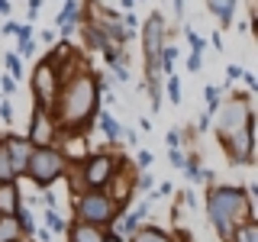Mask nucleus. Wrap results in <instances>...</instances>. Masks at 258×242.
<instances>
[{
  "mask_svg": "<svg viewBox=\"0 0 258 242\" xmlns=\"http://www.w3.org/2000/svg\"><path fill=\"white\" fill-rule=\"evenodd\" d=\"M94 110H97V81H94V75L81 71V75H75L64 84L61 94H55V103L48 110V116H55L52 119L55 126L75 133V129H81L94 116Z\"/></svg>",
  "mask_w": 258,
  "mask_h": 242,
  "instance_id": "1",
  "label": "nucleus"
},
{
  "mask_svg": "<svg viewBox=\"0 0 258 242\" xmlns=\"http://www.w3.org/2000/svg\"><path fill=\"white\" fill-rule=\"evenodd\" d=\"M207 216H210V223L216 226V232L229 242L236 226L252 220L248 191H242V188H210L207 191Z\"/></svg>",
  "mask_w": 258,
  "mask_h": 242,
  "instance_id": "2",
  "label": "nucleus"
},
{
  "mask_svg": "<svg viewBox=\"0 0 258 242\" xmlns=\"http://www.w3.org/2000/svg\"><path fill=\"white\" fill-rule=\"evenodd\" d=\"M119 210L113 200L107 197V191H87L75 200V216L78 223H91V226H107L119 216Z\"/></svg>",
  "mask_w": 258,
  "mask_h": 242,
  "instance_id": "3",
  "label": "nucleus"
},
{
  "mask_svg": "<svg viewBox=\"0 0 258 242\" xmlns=\"http://www.w3.org/2000/svg\"><path fill=\"white\" fill-rule=\"evenodd\" d=\"M64 168H68V158H64L55 145H48V149H32L26 174L39 184V188H48V184H55L64 174Z\"/></svg>",
  "mask_w": 258,
  "mask_h": 242,
  "instance_id": "4",
  "label": "nucleus"
},
{
  "mask_svg": "<svg viewBox=\"0 0 258 242\" xmlns=\"http://www.w3.org/2000/svg\"><path fill=\"white\" fill-rule=\"evenodd\" d=\"M252 123V103H248L245 94H232L229 103H223L220 113H216V136L226 139V136H232L236 129L248 126Z\"/></svg>",
  "mask_w": 258,
  "mask_h": 242,
  "instance_id": "5",
  "label": "nucleus"
},
{
  "mask_svg": "<svg viewBox=\"0 0 258 242\" xmlns=\"http://www.w3.org/2000/svg\"><path fill=\"white\" fill-rule=\"evenodd\" d=\"M32 94L39 100V110H52L55 103V94H58V68H55L48 58L39 62V68L32 71Z\"/></svg>",
  "mask_w": 258,
  "mask_h": 242,
  "instance_id": "6",
  "label": "nucleus"
},
{
  "mask_svg": "<svg viewBox=\"0 0 258 242\" xmlns=\"http://www.w3.org/2000/svg\"><path fill=\"white\" fill-rule=\"evenodd\" d=\"M142 42H145V71H149V78L155 81L158 58H161V48H165V23H161L158 13H152L149 23L142 26Z\"/></svg>",
  "mask_w": 258,
  "mask_h": 242,
  "instance_id": "7",
  "label": "nucleus"
},
{
  "mask_svg": "<svg viewBox=\"0 0 258 242\" xmlns=\"http://www.w3.org/2000/svg\"><path fill=\"white\" fill-rule=\"evenodd\" d=\"M119 171V158H113L110 152H100V155H91L84 165V188L91 191H103L110 184V177Z\"/></svg>",
  "mask_w": 258,
  "mask_h": 242,
  "instance_id": "8",
  "label": "nucleus"
},
{
  "mask_svg": "<svg viewBox=\"0 0 258 242\" xmlns=\"http://www.w3.org/2000/svg\"><path fill=\"white\" fill-rule=\"evenodd\" d=\"M252 126H255V123L236 129L232 136H226V139H223L229 165H248V161L255 158V133H252Z\"/></svg>",
  "mask_w": 258,
  "mask_h": 242,
  "instance_id": "9",
  "label": "nucleus"
},
{
  "mask_svg": "<svg viewBox=\"0 0 258 242\" xmlns=\"http://www.w3.org/2000/svg\"><path fill=\"white\" fill-rule=\"evenodd\" d=\"M55 139V123H52V116H48L45 110H39L36 107V116H32V126H29V133H26V142L32 145V149H48Z\"/></svg>",
  "mask_w": 258,
  "mask_h": 242,
  "instance_id": "10",
  "label": "nucleus"
},
{
  "mask_svg": "<svg viewBox=\"0 0 258 242\" xmlns=\"http://www.w3.org/2000/svg\"><path fill=\"white\" fill-rule=\"evenodd\" d=\"M4 145H7V155H10L13 174H26V165H29V155H32V145L26 142V136H7Z\"/></svg>",
  "mask_w": 258,
  "mask_h": 242,
  "instance_id": "11",
  "label": "nucleus"
},
{
  "mask_svg": "<svg viewBox=\"0 0 258 242\" xmlns=\"http://www.w3.org/2000/svg\"><path fill=\"white\" fill-rule=\"evenodd\" d=\"M64 232H68V242H103V236H107L100 226H91V223H75Z\"/></svg>",
  "mask_w": 258,
  "mask_h": 242,
  "instance_id": "12",
  "label": "nucleus"
},
{
  "mask_svg": "<svg viewBox=\"0 0 258 242\" xmlns=\"http://www.w3.org/2000/svg\"><path fill=\"white\" fill-rule=\"evenodd\" d=\"M129 242H174V239L168 236L165 229H158V226L145 223V226H136V229L129 232Z\"/></svg>",
  "mask_w": 258,
  "mask_h": 242,
  "instance_id": "13",
  "label": "nucleus"
},
{
  "mask_svg": "<svg viewBox=\"0 0 258 242\" xmlns=\"http://www.w3.org/2000/svg\"><path fill=\"white\" fill-rule=\"evenodd\" d=\"M145 213H149V200H142V204L139 207H136L133 210V213H126V216H119V220H116V236H129V232H133L136 229V226H139V220H142V216Z\"/></svg>",
  "mask_w": 258,
  "mask_h": 242,
  "instance_id": "14",
  "label": "nucleus"
},
{
  "mask_svg": "<svg viewBox=\"0 0 258 242\" xmlns=\"http://www.w3.org/2000/svg\"><path fill=\"white\" fill-rule=\"evenodd\" d=\"M20 210V191L16 184H0V216H13Z\"/></svg>",
  "mask_w": 258,
  "mask_h": 242,
  "instance_id": "15",
  "label": "nucleus"
},
{
  "mask_svg": "<svg viewBox=\"0 0 258 242\" xmlns=\"http://www.w3.org/2000/svg\"><path fill=\"white\" fill-rule=\"evenodd\" d=\"M207 10H213L216 16H220L223 26H229L232 13H236V0H207Z\"/></svg>",
  "mask_w": 258,
  "mask_h": 242,
  "instance_id": "16",
  "label": "nucleus"
},
{
  "mask_svg": "<svg viewBox=\"0 0 258 242\" xmlns=\"http://www.w3.org/2000/svg\"><path fill=\"white\" fill-rule=\"evenodd\" d=\"M229 242H258V223L255 220H245L242 226H236L232 236H229Z\"/></svg>",
  "mask_w": 258,
  "mask_h": 242,
  "instance_id": "17",
  "label": "nucleus"
},
{
  "mask_svg": "<svg viewBox=\"0 0 258 242\" xmlns=\"http://www.w3.org/2000/svg\"><path fill=\"white\" fill-rule=\"evenodd\" d=\"M97 123H100V129L107 133V139H110V142H116L119 136H123V129H119V123L113 119V113H107V110H103L100 116H97Z\"/></svg>",
  "mask_w": 258,
  "mask_h": 242,
  "instance_id": "18",
  "label": "nucleus"
},
{
  "mask_svg": "<svg viewBox=\"0 0 258 242\" xmlns=\"http://www.w3.org/2000/svg\"><path fill=\"white\" fill-rule=\"evenodd\" d=\"M13 220H16V229H20V236H23V232H26V236H32V232H36V220H32V213H29V210H16V213H13Z\"/></svg>",
  "mask_w": 258,
  "mask_h": 242,
  "instance_id": "19",
  "label": "nucleus"
},
{
  "mask_svg": "<svg viewBox=\"0 0 258 242\" xmlns=\"http://www.w3.org/2000/svg\"><path fill=\"white\" fill-rule=\"evenodd\" d=\"M20 239V229H16L13 216H0V242H16Z\"/></svg>",
  "mask_w": 258,
  "mask_h": 242,
  "instance_id": "20",
  "label": "nucleus"
},
{
  "mask_svg": "<svg viewBox=\"0 0 258 242\" xmlns=\"http://www.w3.org/2000/svg\"><path fill=\"white\" fill-rule=\"evenodd\" d=\"M13 165H10V155H7V145L0 142V184H13Z\"/></svg>",
  "mask_w": 258,
  "mask_h": 242,
  "instance_id": "21",
  "label": "nucleus"
},
{
  "mask_svg": "<svg viewBox=\"0 0 258 242\" xmlns=\"http://www.w3.org/2000/svg\"><path fill=\"white\" fill-rule=\"evenodd\" d=\"M45 229L48 232H64V229H68V223L61 220L58 210H45Z\"/></svg>",
  "mask_w": 258,
  "mask_h": 242,
  "instance_id": "22",
  "label": "nucleus"
},
{
  "mask_svg": "<svg viewBox=\"0 0 258 242\" xmlns=\"http://www.w3.org/2000/svg\"><path fill=\"white\" fill-rule=\"evenodd\" d=\"M87 42H91V48H100V52H110V48H113V45H110V39L103 36L100 29H94V26L87 29Z\"/></svg>",
  "mask_w": 258,
  "mask_h": 242,
  "instance_id": "23",
  "label": "nucleus"
},
{
  "mask_svg": "<svg viewBox=\"0 0 258 242\" xmlns=\"http://www.w3.org/2000/svg\"><path fill=\"white\" fill-rule=\"evenodd\" d=\"M184 171H187V177L194 184H200V181H207L210 177V171H204V168L197 165V158H187V165H184Z\"/></svg>",
  "mask_w": 258,
  "mask_h": 242,
  "instance_id": "24",
  "label": "nucleus"
},
{
  "mask_svg": "<svg viewBox=\"0 0 258 242\" xmlns=\"http://www.w3.org/2000/svg\"><path fill=\"white\" fill-rule=\"evenodd\" d=\"M4 62H7V68H10V78H13V81H16V78L23 75V65H20V55H13V52H10V55H4Z\"/></svg>",
  "mask_w": 258,
  "mask_h": 242,
  "instance_id": "25",
  "label": "nucleus"
},
{
  "mask_svg": "<svg viewBox=\"0 0 258 242\" xmlns=\"http://www.w3.org/2000/svg\"><path fill=\"white\" fill-rule=\"evenodd\" d=\"M204 97H207V103H210V110H216V107H220V87H213V84H207V87H204Z\"/></svg>",
  "mask_w": 258,
  "mask_h": 242,
  "instance_id": "26",
  "label": "nucleus"
},
{
  "mask_svg": "<svg viewBox=\"0 0 258 242\" xmlns=\"http://www.w3.org/2000/svg\"><path fill=\"white\" fill-rule=\"evenodd\" d=\"M168 97H171V103H181V81L177 78H168Z\"/></svg>",
  "mask_w": 258,
  "mask_h": 242,
  "instance_id": "27",
  "label": "nucleus"
},
{
  "mask_svg": "<svg viewBox=\"0 0 258 242\" xmlns=\"http://www.w3.org/2000/svg\"><path fill=\"white\" fill-rule=\"evenodd\" d=\"M168 161H171L174 168H184V165H187V155H184L181 149H168Z\"/></svg>",
  "mask_w": 258,
  "mask_h": 242,
  "instance_id": "28",
  "label": "nucleus"
},
{
  "mask_svg": "<svg viewBox=\"0 0 258 242\" xmlns=\"http://www.w3.org/2000/svg\"><path fill=\"white\" fill-rule=\"evenodd\" d=\"M184 32H187V39H190V45H194V55H200V52H204V48H207V42H204V39H200V36H197V32H194L190 26L184 29Z\"/></svg>",
  "mask_w": 258,
  "mask_h": 242,
  "instance_id": "29",
  "label": "nucleus"
},
{
  "mask_svg": "<svg viewBox=\"0 0 258 242\" xmlns=\"http://www.w3.org/2000/svg\"><path fill=\"white\" fill-rule=\"evenodd\" d=\"M16 48H20V55H26V58H29V55L36 52V42H32V39H20V45H16Z\"/></svg>",
  "mask_w": 258,
  "mask_h": 242,
  "instance_id": "30",
  "label": "nucleus"
},
{
  "mask_svg": "<svg viewBox=\"0 0 258 242\" xmlns=\"http://www.w3.org/2000/svg\"><path fill=\"white\" fill-rule=\"evenodd\" d=\"M0 116H4V123H13V107H10V100H0Z\"/></svg>",
  "mask_w": 258,
  "mask_h": 242,
  "instance_id": "31",
  "label": "nucleus"
},
{
  "mask_svg": "<svg viewBox=\"0 0 258 242\" xmlns=\"http://www.w3.org/2000/svg\"><path fill=\"white\" fill-rule=\"evenodd\" d=\"M136 165H139V168H149L152 165V152H139V155H136Z\"/></svg>",
  "mask_w": 258,
  "mask_h": 242,
  "instance_id": "32",
  "label": "nucleus"
},
{
  "mask_svg": "<svg viewBox=\"0 0 258 242\" xmlns=\"http://www.w3.org/2000/svg\"><path fill=\"white\" fill-rule=\"evenodd\" d=\"M242 71H245V68H239V65H229V68H226V78L236 81V78H242Z\"/></svg>",
  "mask_w": 258,
  "mask_h": 242,
  "instance_id": "33",
  "label": "nucleus"
},
{
  "mask_svg": "<svg viewBox=\"0 0 258 242\" xmlns=\"http://www.w3.org/2000/svg\"><path fill=\"white\" fill-rule=\"evenodd\" d=\"M123 26H126V29H136V26H139V20H136V13H133V10H129V13H126V20H123Z\"/></svg>",
  "mask_w": 258,
  "mask_h": 242,
  "instance_id": "34",
  "label": "nucleus"
},
{
  "mask_svg": "<svg viewBox=\"0 0 258 242\" xmlns=\"http://www.w3.org/2000/svg\"><path fill=\"white\" fill-rule=\"evenodd\" d=\"M0 87H4V94H13L16 81H13V78H0Z\"/></svg>",
  "mask_w": 258,
  "mask_h": 242,
  "instance_id": "35",
  "label": "nucleus"
},
{
  "mask_svg": "<svg viewBox=\"0 0 258 242\" xmlns=\"http://www.w3.org/2000/svg\"><path fill=\"white\" fill-rule=\"evenodd\" d=\"M168 145H171V149H177V145H181V133H177V129H171V133H168Z\"/></svg>",
  "mask_w": 258,
  "mask_h": 242,
  "instance_id": "36",
  "label": "nucleus"
},
{
  "mask_svg": "<svg viewBox=\"0 0 258 242\" xmlns=\"http://www.w3.org/2000/svg\"><path fill=\"white\" fill-rule=\"evenodd\" d=\"M242 78H245V84L252 87V91H255V87H258V78L252 75V71H242Z\"/></svg>",
  "mask_w": 258,
  "mask_h": 242,
  "instance_id": "37",
  "label": "nucleus"
},
{
  "mask_svg": "<svg viewBox=\"0 0 258 242\" xmlns=\"http://www.w3.org/2000/svg\"><path fill=\"white\" fill-rule=\"evenodd\" d=\"M187 68L190 71H200V55H190V58H187Z\"/></svg>",
  "mask_w": 258,
  "mask_h": 242,
  "instance_id": "38",
  "label": "nucleus"
},
{
  "mask_svg": "<svg viewBox=\"0 0 258 242\" xmlns=\"http://www.w3.org/2000/svg\"><path fill=\"white\" fill-rule=\"evenodd\" d=\"M113 71H116V81H129V71L123 68V65H116V68H113Z\"/></svg>",
  "mask_w": 258,
  "mask_h": 242,
  "instance_id": "39",
  "label": "nucleus"
},
{
  "mask_svg": "<svg viewBox=\"0 0 258 242\" xmlns=\"http://www.w3.org/2000/svg\"><path fill=\"white\" fill-rule=\"evenodd\" d=\"M184 204H187V207H197V197H194V191H184Z\"/></svg>",
  "mask_w": 258,
  "mask_h": 242,
  "instance_id": "40",
  "label": "nucleus"
},
{
  "mask_svg": "<svg viewBox=\"0 0 258 242\" xmlns=\"http://www.w3.org/2000/svg\"><path fill=\"white\" fill-rule=\"evenodd\" d=\"M36 239H39V242H52V232H48V229H39Z\"/></svg>",
  "mask_w": 258,
  "mask_h": 242,
  "instance_id": "41",
  "label": "nucleus"
},
{
  "mask_svg": "<svg viewBox=\"0 0 258 242\" xmlns=\"http://www.w3.org/2000/svg\"><path fill=\"white\" fill-rule=\"evenodd\" d=\"M139 188H142V191H145V188H152V177H149V174H142V177H139Z\"/></svg>",
  "mask_w": 258,
  "mask_h": 242,
  "instance_id": "42",
  "label": "nucleus"
},
{
  "mask_svg": "<svg viewBox=\"0 0 258 242\" xmlns=\"http://www.w3.org/2000/svg\"><path fill=\"white\" fill-rule=\"evenodd\" d=\"M4 32H10V36H16V32H20V26H16V23H7V26H4Z\"/></svg>",
  "mask_w": 258,
  "mask_h": 242,
  "instance_id": "43",
  "label": "nucleus"
},
{
  "mask_svg": "<svg viewBox=\"0 0 258 242\" xmlns=\"http://www.w3.org/2000/svg\"><path fill=\"white\" fill-rule=\"evenodd\" d=\"M0 13H4V16L10 13V0H0Z\"/></svg>",
  "mask_w": 258,
  "mask_h": 242,
  "instance_id": "44",
  "label": "nucleus"
},
{
  "mask_svg": "<svg viewBox=\"0 0 258 242\" xmlns=\"http://www.w3.org/2000/svg\"><path fill=\"white\" fill-rule=\"evenodd\" d=\"M174 13H177V16L184 13V0H174Z\"/></svg>",
  "mask_w": 258,
  "mask_h": 242,
  "instance_id": "45",
  "label": "nucleus"
},
{
  "mask_svg": "<svg viewBox=\"0 0 258 242\" xmlns=\"http://www.w3.org/2000/svg\"><path fill=\"white\" fill-rule=\"evenodd\" d=\"M103 242H123V239H119V236H110V232H107V236H103Z\"/></svg>",
  "mask_w": 258,
  "mask_h": 242,
  "instance_id": "46",
  "label": "nucleus"
}]
</instances>
